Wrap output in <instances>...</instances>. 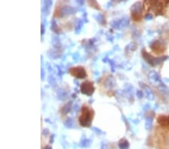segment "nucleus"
I'll return each mask as SVG.
<instances>
[{
  "label": "nucleus",
  "mask_w": 169,
  "mask_h": 149,
  "mask_svg": "<svg viewBox=\"0 0 169 149\" xmlns=\"http://www.w3.org/2000/svg\"><path fill=\"white\" fill-rule=\"evenodd\" d=\"M72 101H70L68 103H66V105H64V106L62 108V113L63 115H67L68 113L72 109Z\"/></svg>",
  "instance_id": "ddd939ff"
},
{
  "label": "nucleus",
  "mask_w": 169,
  "mask_h": 149,
  "mask_svg": "<svg viewBox=\"0 0 169 149\" xmlns=\"http://www.w3.org/2000/svg\"><path fill=\"white\" fill-rule=\"evenodd\" d=\"M50 28H51V30L54 31V32H56V33H60V27L57 26L56 21L54 20H53L51 21V26H50Z\"/></svg>",
  "instance_id": "412c9836"
},
{
  "label": "nucleus",
  "mask_w": 169,
  "mask_h": 149,
  "mask_svg": "<svg viewBox=\"0 0 169 149\" xmlns=\"http://www.w3.org/2000/svg\"><path fill=\"white\" fill-rule=\"evenodd\" d=\"M54 135H52L51 138H50V143L54 142Z\"/></svg>",
  "instance_id": "f704fd0d"
},
{
  "label": "nucleus",
  "mask_w": 169,
  "mask_h": 149,
  "mask_svg": "<svg viewBox=\"0 0 169 149\" xmlns=\"http://www.w3.org/2000/svg\"><path fill=\"white\" fill-rule=\"evenodd\" d=\"M64 126L66 128H72L74 127V121L71 117H68L66 121H64Z\"/></svg>",
  "instance_id": "aec40b11"
},
{
  "label": "nucleus",
  "mask_w": 169,
  "mask_h": 149,
  "mask_svg": "<svg viewBox=\"0 0 169 149\" xmlns=\"http://www.w3.org/2000/svg\"><path fill=\"white\" fill-rule=\"evenodd\" d=\"M136 96L138 99H142L144 97V93L141 91H137L136 92Z\"/></svg>",
  "instance_id": "a878e982"
},
{
  "label": "nucleus",
  "mask_w": 169,
  "mask_h": 149,
  "mask_svg": "<svg viewBox=\"0 0 169 149\" xmlns=\"http://www.w3.org/2000/svg\"><path fill=\"white\" fill-rule=\"evenodd\" d=\"M119 148L120 149H129V142L125 140V139H122L119 143Z\"/></svg>",
  "instance_id": "a211bd4d"
},
{
  "label": "nucleus",
  "mask_w": 169,
  "mask_h": 149,
  "mask_svg": "<svg viewBox=\"0 0 169 149\" xmlns=\"http://www.w3.org/2000/svg\"><path fill=\"white\" fill-rule=\"evenodd\" d=\"M132 17L135 20H137L141 19V14L142 12V5L141 2H135L131 8Z\"/></svg>",
  "instance_id": "0eeeda50"
},
{
  "label": "nucleus",
  "mask_w": 169,
  "mask_h": 149,
  "mask_svg": "<svg viewBox=\"0 0 169 149\" xmlns=\"http://www.w3.org/2000/svg\"><path fill=\"white\" fill-rule=\"evenodd\" d=\"M129 24V19L126 17L120 19H114L111 22L112 27L116 30H123L127 27Z\"/></svg>",
  "instance_id": "20e7f679"
},
{
  "label": "nucleus",
  "mask_w": 169,
  "mask_h": 149,
  "mask_svg": "<svg viewBox=\"0 0 169 149\" xmlns=\"http://www.w3.org/2000/svg\"><path fill=\"white\" fill-rule=\"evenodd\" d=\"M153 116H147V117H146V121H145L146 130H149L151 129L152 126H153Z\"/></svg>",
  "instance_id": "4468645a"
},
{
  "label": "nucleus",
  "mask_w": 169,
  "mask_h": 149,
  "mask_svg": "<svg viewBox=\"0 0 169 149\" xmlns=\"http://www.w3.org/2000/svg\"><path fill=\"white\" fill-rule=\"evenodd\" d=\"M148 79L150 83L154 87H157L158 90L161 92H166L167 91V87L164 85V83L162 81L159 74L156 71H150L148 74Z\"/></svg>",
  "instance_id": "f03ea898"
},
{
  "label": "nucleus",
  "mask_w": 169,
  "mask_h": 149,
  "mask_svg": "<svg viewBox=\"0 0 169 149\" xmlns=\"http://www.w3.org/2000/svg\"><path fill=\"white\" fill-rule=\"evenodd\" d=\"M95 91V87L93 86V83L91 81H84L80 85V92L83 94L87 95L88 97H91Z\"/></svg>",
  "instance_id": "39448f33"
},
{
  "label": "nucleus",
  "mask_w": 169,
  "mask_h": 149,
  "mask_svg": "<svg viewBox=\"0 0 169 149\" xmlns=\"http://www.w3.org/2000/svg\"><path fill=\"white\" fill-rule=\"evenodd\" d=\"M49 52H50V54H49V55H48L49 58L54 59H54H58L60 56V54L57 52V50H56V49H55V50H50V51H49Z\"/></svg>",
  "instance_id": "6ab92c4d"
},
{
  "label": "nucleus",
  "mask_w": 169,
  "mask_h": 149,
  "mask_svg": "<svg viewBox=\"0 0 169 149\" xmlns=\"http://www.w3.org/2000/svg\"><path fill=\"white\" fill-rule=\"evenodd\" d=\"M45 32V29H44V24L42 23V35H43Z\"/></svg>",
  "instance_id": "473e14b6"
},
{
  "label": "nucleus",
  "mask_w": 169,
  "mask_h": 149,
  "mask_svg": "<svg viewBox=\"0 0 169 149\" xmlns=\"http://www.w3.org/2000/svg\"><path fill=\"white\" fill-rule=\"evenodd\" d=\"M67 97H68V94H67V92H66V91H63V90H60V91H58V93H57L58 99L64 101L67 99Z\"/></svg>",
  "instance_id": "2eb2a0df"
},
{
  "label": "nucleus",
  "mask_w": 169,
  "mask_h": 149,
  "mask_svg": "<svg viewBox=\"0 0 169 149\" xmlns=\"http://www.w3.org/2000/svg\"><path fill=\"white\" fill-rule=\"evenodd\" d=\"M77 12V8H74V7L72 6H68V5H66V6L62 7L60 10V16L61 17H66L68 16L70 14H75Z\"/></svg>",
  "instance_id": "6e6552de"
},
{
  "label": "nucleus",
  "mask_w": 169,
  "mask_h": 149,
  "mask_svg": "<svg viewBox=\"0 0 169 149\" xmlns=\"http://www.w3.org/2000/svg\"><path fill=\"white\" fill-rule=\"evenodd\" d=\"M43 149H52V148L50 147V145H47V146H45Z\"/></svg>",
  "instance_id": "c9c22d12"
},
{
  "label": "nucleus",
  "mask_w": 169,
  "mask_h": 149,
  "mask_svg": "<svg viewBox=\"0 0 169 149\" xmlns=\"http://www.w3.org/2000/svg\"><path fill=\"white\" fill-rule=\"evenodd\" d=\"M143 88H144V94H145L146 97H147V99L150 101H153L155 98V95H154V93L152 91V89L149 87V86H147V85H143Z\"/></svg>",
  "instance_id": "1a4fd4ad"
},
{
  "label": "nucleus",
  "mask_w": 169,
  "mask_h": 149,
  "mask_svg": "<svg viewBox=\"0 0 169 149\" xmlns=\"http://www.w3.org/2000/svg\"><path fill=\"white\" fill-rule=\"evenodd\" d=\"M158 122H159L160 124L162 125H167V123H168V117H165V116H160L159 118L157 119Z\"/></svg>",
  "instance_id": "4be33fe9"
},
{
  "label": "nucleus",
  "mask_w": 169,
  "mask_h": 149,
  "mask_svg": "<svg viewBox=\"0 0 169 149\" xmlns=\"http://www.w3.org/2000/svg\"><path fill=\"white\" fill-rule=\"evenodd\" d=\"M92 140L91 139H88L87 138H83L80 141V146L83 148H87L89 147L90 145H91Z\"/></svg>",
  "instance_id": "f3484780"
},
{
  "label": "nucleus",
  "mask_w": 169,
  "mask_h": 149,
  "mask_svg": "<svg viewBox=\"0 0 169 149\" xmlns=\"http://www.w3.org/2000/svg\"><path fill=\"white\" fill-rule=\"evenodd\" d=\"M108 61H109V63L111 64V66L112 72H114V68H115V66H116L115 63H114L113 60H108Z\"/></svg>",
  "instance_id": "c85d7f7f"
},
{
  "label": "nucleus",
  "mask_w": 169,
  "mask_h": 149,
  "mask_svg": "<svg viewBox=\"0 0 169 149\" xmlns=\"http://www.w3.org/2000/svg\"><path fill=\"white\" fill-rule=\"evenodd\" d=\"M124 93L126 95L127 98H129V99L131 100V99H133L134 87L129 84H126L125 85V88H124Z\"/></svg>",
  "instance_id": "9d476101"
},
{
  "label": "nucleus",
  "mask_w": 169,
  "mask_h": 149,
  "mask_svg": "<svg viewBox=\"0 0 169 149\" xmlns=\"http://www.w3.org/2000/svg\"><path fill=\"white\" fill-rule=\"evenodd\" d=\"M48 81H49V83H50L51 85H54V83L56 82L55 79H54V78L53 76H49V78H48Z\"/></svg>",
  "instance_id": "cd10ccee"
},
{
  "label": "nucleus",
  "mask_w": 169,
  "mask_h": 149,
  "mask_svg": "<svg viewBox=\"0 0 169 149\" xmlns=\"http://www.w3.org/2000/svg\"><path fill=\"white\" fill-rule=\"evenodd\" d=\"M116 85V81L114 78L112 76H109L106 79L105 83V87H107V88L111 89L113 88Z\"/></svg>",
  "instance_id": "f8f14e48"
},
{
  "label": "nucleus",
  "mask_w": 169,
  "mask_h": 149,
  "mask_svg": "<svg viewBox=\"0 0 169 149\" xmlns=\"http://www.w3.org/2000/svg\"><path fill=\"white\" fill-rule=\"evenodd\" d=\"M83 25H84V21L82 20V19H78L77 22H76V25H75V33L76 34H78V33L80 32L82 27H83Z\"/></svg>",
  "instance_id": "dca6fc26"
},
{
  "label": "nucleus",
  "mask_w": 169,
  "mask_h": 149,
  "mask_svg": "<svg viewBox=\"0 0 169 149\" xmlns=\"http://www.w3.org/2000/svg\"><path fill=\"white\" fill-rule=\"evenodd\" d=\"M44 71L43 68H42V80H44Z\"/></svg>",
  "instance_id": "72a5a7b5"
},
{
  "label": "nucleus",
  "mask_w": 169,
  "mask_h": 149,
  "mask_svg": "<svg viewBox=\"0 0 169 149\" xmlns=\"http://www.w3.org/2000/svg\"><path fill=\"white\" fill-rule=\"evenodd\" d=\"M145 18L147 19V20H151V19L153 18V15H152L151 14H147V15H146Z\"/></svg>",
  "instance_id": "c756f323"
},
{
  "label": "nucleus",
  "mask_w": 169,
  "mask_h": 149,
  "mask_svg": "<svg viewBox=\"0 0 169 149\" xmlns=\"http://www.w3.org/2000/svg\"><path fill=\"white\" fill-rule=\"evenodd\" d=\"M91 129L93 130L95 133H97V134H103V132H102L101 130L98 129L97 127H92Z\"/></svg>",
  "instance_id": "bb28decb"
},
{
  "label": "nucleus",
  "mask_w": 169,
  "mask_h": 149,
  "mask_svg": "<svg viewBox=\"0 0 169 149\" xmlns=\"http://www.w3.org/2000/svg\"><path fill=\"white\" fill-rule=\"evenodd\" d=\"M42 133H43V135L47 136L48 134V133H49V131H48V129H45V130H43V132H42Z\"/></svg>",
  "instance_id": "2f4dec72"
},
{
  "label": "nucleus",
  "mask_w": 169,
  "mask_h": 149,
  "mask_svg": "<svg viewBox=\"0 0 169 149\" xmlns=\"http://www.w3.org/2000/svg\"><path fill=\"white\" fill-rule=\"evenodd\" d=\"M52 42H53V44L55 48H59L60 47V39L57 36H53L52 38Z\"/></svg>",
  "instance_id": "5701e85b"
},
{
  "label": "nucleus",
  "mask_w": 169,
  "mask_h": 149,
  "mask_svg": "<svg viewBox=\"0 0 169 149\" xmlns=\"http://www.w3.org/2000/svg\"><path fill=\"white\" fill-rule=\"evenodd\" d=\"M53 2L52 1H44L43 2V7H42V11L43 14L48 15L49 11L50 10V7H51Z\"/></svg>",
  "instance_id": "9b49d317"
},
{
  "label": "nucleus",
  "mask_w": 169,
  "mask_h": 149,
  "mask_svg": "<svg viewBox=\"0 0 169 149\" xmlns=\"http://www.w3.org/2000/svg\"><path fill=\"white\" fill-rule=\"evenodd\" d=\"M168 123H169V117H168Z\"/></svg>",
  "instance_id": "e433bc0d"
},
{
  "label": "nucleus",
  "mask_w": 169,
  "mask_h": 149,
  "mask_svg": "<svg viewBox=\"0 0 169 149\" xmlns=\"http://www.w3.org/2000/svg\"><path fill=\"white\" fill-rule=\"evenodd\" d=\"M142 55H143V57L144 58L146 61H147L148 63L151 65V66H156V65L161 63L163 61H165L166 59L168 58L167 56H159V57H154V56H151L150 54H149L148 53L146 52L145 50H143L142 51Z\"/></svg>",
  "instance_id": "7ed1b4c3"
},
{
  "label": "nucleus",
  "mask_w": 169,
  "mask_h": 149,
  "mask_svg": "<svg viewBox=\"0 0 169 149\" xmlns=\"http://www.w3.org/2000/svg\"><path fill=\"white\" fill-rule=\"evenodd\" d=\"M70 73L78 79H84L87 77V72L83 66L72 67L70 68Z\"/></svg>",
  "instance_id": "423d86ee"
},
{
  "label": "nucleus",
  "mask_w": 169,
  "mask_h": 149,
  "mask_svg": "<svg viewBox=\"0 0 169 149\" xmlns=\"http://www.w3.org/2000/svg\"><path fill=\"white\" fill-rule=\"evenodd\" d=\"M136 48H137V45L134 42L130 43L126 46V50H129V51H134L136 50Z\"/></svg>",
  "instance_id": "b1692460"
},
{
  "label": "nucleus",
  "mask_w": 169,
  "mask_h": 149,
  "mask_svg": "<svg viewBox=\"0 0 169 149\" xmlns=\"http://www.w3.org/2000/svg\"><path fill=\"white\" fill-rule=\"evenodd\" d=\"M74 110L75 111V112H77V111L79 110V107H78V104H76L75 105H74Z\"/></svg>",
  "instance_id": "7c9ffc66"
},
{
  "label": "nucleus",
  "mask_w": 169,
  "mask_h": 149,
  "mask_svg": "<svg viewBox=\"0 0 169 149\" xmlns=\"http://www.w3.org/2000/svg\"><path fill=\"white\" fill-rule=\"evenodd\" d=\"M94 17H96V20H97L98 22L100 23H101L104 21V20H105V17H104L103 15L101 14H98L97 15H95Z\"/></svg>",
  "instance_id": "393cba45"
},
{
  "label": "nucleus",
  "mask_w": 169,
  "mask_h": 149,
  "mask_svg": "<svg viewBox=\"0 0 169 149\" xmlns=\"http://www.w3.org/2000/svg\"><path fill=\"white\" fill-rule=\"evenodd\" d=\"M94 111L90 107L83 105L80 109V115L79 116L78 121L82 127H89L92 123L93 118Z\"/></svg>",
  "instance_id": "f257e3e1"
}]
</instances>
